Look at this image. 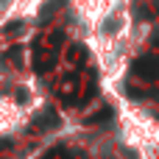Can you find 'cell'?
Instances as JSON below:
<instances>
[{"label": "cell", "mask_w": 159, "mask_h": 159, "mask_svg": "<svg viewBox=\"0 0 159 159\" xmlns=\"http://www.w3.org/2000/svg\"><path fill=\"white\" fill-rule=\"evenodd\" d=\"M42 84L31 73L11 64H0V137L20 134L42 109Z\"/></svg>", "instance_id": "obj_2"}, {"label": "cell", "mask_w": 159, "mask_h": 159, "mask_svg": "<svg viewBox=\"0 0 159 159\" xmlns=\"http://www.w3.org/2000/svg\"><path fill=\"white\" fill-rule=\"evenodd\" d=\"M78 36L98 70L106 95L120 98L129 64L140 48V17L134 0H64Z\"/></svg>", "instance_id": "obj_1"}, {"label": "cell", "mask_w": 159, "mask_h": 159, "mask_svg": "<svg viewBox=\"0 0 159 159\" xmlns=\"http://www.w3.org/2000/svg\"><path fill=\"white\" fill-rule=\"evenodd\" d=\"M115 103H117L120 137L134 154V159H159V123L143 109L131 106L123 95L115 98Z\"/></svg>", "instance_id": "obj_3"}, {"label": "cell", "mask_w": 159, "mask_h": 159, "mask_svg": "<svg viewBox=\"0 0 159 159\" xmlns=\"http://www.w3.org/2000/svg\"><path fill=\"white\" fill-rule=\"evenodd\" d=\"M48 0H0V28L34 17Z\"/></svg>", "instance_id": "obj_4"}]
</instances>
